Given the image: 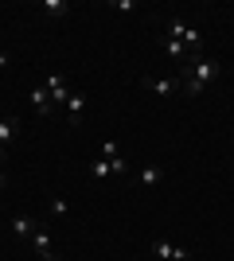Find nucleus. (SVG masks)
<instances>
[{"label":"nucleus","instance_id":"f257e3e1","mask_svg":"<svg viewBox=\"0 0 234 261\" xmlns=\"http://www.w3.org/2000/svg\"><path fill=\"white\" fill-rule=\"evenodd\" d=\"M152 257H156V261H191V250L172 246L168 238H152Z\"/></svg>","mask_w":234,"mask_h":261},{"label":"nucleus","instance_id":"f03ea898","mask_svg":"<svg viewBox=\"0 0 234 261\" xmlns=\"http://www.w3.org/2000/svg\"><path fill=\"white\" fill-rule=\"evenodd\" d=\"M43 90L51 94V106H67V98H70L67 74H47V78H43Z\"/></svg>","mask_w":234,"mask_h":261},{"label":"nucleus","instance_id":"7ed1b4c3","mask_svg":"<svg viewBox=\"0 0 234 261\" xmlns=\"http://www.w3.org/2000/svg\"><path fill=\"white\" fill-rule=\"evenodd\" d=\"M32 246H35V253H39V261H59V253H55V242H51V234H47L43 226H35V234H32Z\"/></svg>","mask_w":234,"mask_h":261},{"label":"nucleus","instance_id":"20e7f679","mask_svg":"<svg viewBox=\"0 0 234 261\" xmlns=\"http://www.w3.org/2000/svg\"><path fill=\"white\" fill-rule=\"evenodd\" d=\"M148 90H152L156 98H172L179 90V74H168V78H152V82H145Z\"/></svg>","mask_w":234,"mask_h":261},{"label":"nucleus","instance_id":"39448f33","mask_svg":"<svg viewBox=\"0 0 234 261\" xmlns=\"http://www.w3.org/2000/svg\"><path fill=\"white\" fill-rule=\"evenodd\" d=\"M82 109H86V101H82V94H74V90H70V98H67V121L70 125H82Z\"/></svg>","mask_w":234,"mask_h":261},{"label":"nucleus","instance_id":"423d86ee","mask_svg":"<svg viewBox=\"0 0 234 261\" xmlns=\"http://www.w3.org/2000/svg\"><path fill=\"white\" fill-rule=\"evenodd\" d=\"M32 109L39 113V117H47V113H51V94L43 90V82H39V86L32 90Z\"/></svg>","mask_w":234,"mask_h":261},{"label":"nucleus","instance_id":"0eeeda50","mask_svg":"<svg viewBox=\"0 0 234 261\" xmlns=\"http://www.w3.org/2000/svg\"><path fill=\"white\" fill-rule=\"evenodd\" d=\"M164 55H168V59H176V63H179V66L188 63V47L179 43L176 35H168V39H164Z\"/></svg>","mask_w":234,"mask_h":261},{"label":"nucleus","instance_id":"6e6552de","mask_svg":"<svg viewBox=\"0 0 234 261\" xmlns=\"http://www.w3.org/2000/svg\"><path fill=\"white\" fill-rule=\"evenodd\" d=\"M35 226H39L35 218H23V215H16V218H12V234H16V238H32V234H35Z\"/></svg>","mask_w":234,"mask_h":261},{"label":"nucleus","instance_id":"1a4fd4ad","mask_svg":"<svg viewBox=\"0 0 234 261\" xmlns=\"http://www.w3.org/2000/svg\"><path fill=\"white\" fill-rule=\"evenodd\" d=\"M20 133V117H0V144L8 148V141H16Z\"/></svg>","mask_w":234,"mask_h":261},{"label":"nucleus","instance_id":"9d476101","mask_svg":"<svg viewBox=\"0 0 234 261\" xmlns=\"http://www.w3.org/2000/svg\"><path fill=\"white\" fill-rule=\"evenodd\" d=\"M43 12H47V16H55V20H63V16L70 12V4H67V0H43Z\"/></svg>","mask_w":234,"mask_h":261},{"label":"nucleus","instance_id":"9b49d317","mask_svg":"<svg viewBox=\"0 0 234 261\" xmlns=\"http://www.w3.org/2000/svg\"><path fill=\"white\" fill-rule=\"evenodd\" d=\"M160 179H164V168H141V184L145 187H156Z\"/></svg>","mask_w":234,"mask_h":261},{"label":"nucleus","instance_id":"f8f14e48","mask_svg":"<svg viewBox=\"0 0 234 261\" xmlns=\"http://www.w3.org/2000/svg\"><path fill=\"white\" fill-rule=\"evenodd\" d=\"M90 175H94V179H110V160H94V164H90Z\"/></svg>","mask_w":234,"mask_h":261},{"label":"nucleus","instance_id":"ddd939ff","mask_svg":"<svg viewBox=\"0 0 234 261\" xmlns=\"http://www.w3.org/2000/svg\"><path fill=\"white\" fill-rule=\"evenodd\" d=\"M110 172L113 175H129V160H125V156H113V160H110Z\"/></svg>","mask_w":234,"mask_h":261},{"label":"nucleus","instance_id":"4468645a","mask_svg":"<svg viewBox=\"0 0 234 261\" xmlns=\"http://www.w3.org/2000/svg\"><path fill=\"white\" fill-rule=\"evenodd\" d=\"M113 156H121V152H117V144H113V141H106V144H101V160H113Z\"/></svg>","mask_w":234,"mask_h":261},{"label":"nucleus","instance_id":"2eb2a0df","mask_svg":"<svg viewBox=\"0 0 234 261\" xmlns=\"http://www.w3.org/2000/svg\"><path fill=\"white\" fill-rule=\"evenodd\" d=\"M51 211H55V215H67L70 203H67V199H51Z\"/></svg>","mask_w":234,"mask_h":261},{"label":"nucleus","instance_id":"dca6fc26","mask_svg":"<svg viewBox=\"0 0 234 261\" xmlns=\"http://www.w3.org/2000/svg\"><path fill=\"white\" fill-rule=\"evenodd\" d=\"M4 184H8V175H4V172H0V187H4Z\"/></svg>","mask_w":234,"mask_h":261},{"label":"nucleus","instance_id":"f3484780","mask_svg":"<svg viewBox=\"0 0 234 261\" xmlns=\"http://www.w3.org/2000/svg\"><path fill=\"white\" fill-rule=\"evenodd\" d=\"M0 160H4V144H0Z\"/></svg>","mask_w":234,"mask_h":261}]
</instances>
